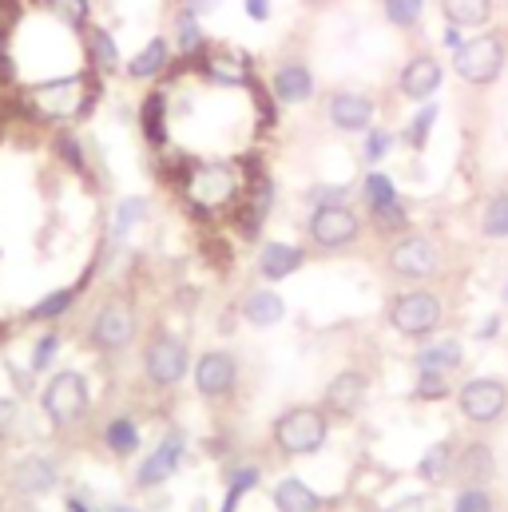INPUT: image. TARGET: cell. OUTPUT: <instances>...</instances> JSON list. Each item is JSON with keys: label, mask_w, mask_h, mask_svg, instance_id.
Instances as JSON below:
<instances>
[{"label": "cell", "mask_w": 508, "mask_h": 512, "mask_svg": "<svg viewBox=\"0 0 508 512\" xmlns=\"http://www.w3.org/2000/svg\"><path fill=\"white\" fill-rule=\"evenodd\" d=\"M16 100L32 120L68 128V124L92 116V108L100 100V76L96 72H64V76L32 80L20 88Z\"/></svg>", "instance_id": "obj_1"}, {"label": "cell", "mask_w": 508, "mask_h": 512, "mask_svg": "<svg viewBox=\"0 0 508 512\" xmlns=\"http://www.w3.org/2000/svg\"><path fill=\"white\" fill-rule=\"evenodd\" d=\"M270 437H274V449L282 457H310V453H318L326 445L330 417L318 405H290L286 413L274 417Z\"/></svg>", "instance_id": "obj_2"}, {"label": "cell", "mask_w": 508, "mask_h": 512, "mask_svg": "<svg viewBox=\"0 0 508 512\" xmlns=\"http://www.w3.org/2000/svg\"><path fill=\"white\" fill-rule=\"evenodd\" d=\"M92 405V389L80 370H56L40 389V409L56 429H72Z\"/></svg>", "instance_id": "obj_3"}, {"label": "cell", "mask_w": 508, "mask_h": 512, "mask_svg": "<svg viewBox=\"0 0 508 512\" xmlns=\"http://www.w3.org/2000/svg\"><path fill=\"white\" fill-rule=\"evenodd\" d=\"M453 72L465 84H473V88L497 84V76L505 72V40L497 32H473V36H465V44L453 52Z\"/></svg>", "instance_id": "obj_4"}, {"label": "cell", "mask_w": 508, "mask_h": 512, "mask_svg": "<svg viewBox=\"0 0 508 512\" xmlns=\"http://www.w3.org/2000/svg\"><path fill=\"white\" fill-rule=\"evenodd\" d=\"M441 318H445L441 298H437L433 290H421V286L401 290V294H393V302H389V326H393L401 338H433V334L441 330Z\"/></svg>", "instance_id": "obj_5"}, {"label": "cell", "mask_w": 508, "mask_h": 512, "mask_svg": "<svg viewBox=\"0 0 508 512\" xmlns=\"http://www.w3.org/2000/svg\"><path fill=\"white\" fill-rule=\"evenodd\" d=\"M191 370V350L179 334L171 330H155L151 342L143 346V374L155 389H171L187 378Z\"/></svg>", "instance_id": "obj_6"}, {"label": "cell", "mask_w": 508, "mask_h": 512, "mask_svg": "<svg viewBox=\"0 0 508 512\" xmlns=\"http://www.w3.org/2000/svg\"><path fill=\"white\" fill-rule=\"evenodd\" d=\"M306 235L322 251H346V247H354L362 239V219L346 203H338V207H314V215L306 223Z\"/></svg>", "instance_id": "obj_7"}, {"label": "cell", "mask_w": 508, "mask_h": 512, "mask_svg": "<svg viewBox=\"0 0 508 512\" xmlns=\"http://www.w3.org/2000/svg\"><path fill=\"white\" fill-rule=\"evenodd\" d=\"M135 330H139L135 310H131L127 302H120V298H112V302H104V306L96 310V318L88 322V346L100 350V354H120V350L131 346Z\"/></svg>", "instance_id": "obj_8"}, {"label": "cell", "mask_w": 508, "mask_h": 512, "mask_svg": "<svg viewBox=\"0 0 508 512\" xmlns=\"http://www.w3.org/2000/svg\"><path fill=\"white\" fill-rule=\"evenodd\" d=\"M199 76L207 84H219V88H251L254 80V68H251V56L231 48V44H207L199 56Z\"/></svg>", "instance_id": "obj_9"}, {"label": "cell", "mask_w": 508, "mask_h": 512, "mask_svg": "<svg viewBox=\"0 0 508 512\" xmlns=\"http://www.w3.org/2000/svg\"><path fill=\"white\" fill-rule=\"evenodd\" d=\"M508 405V385L497 378H469L457 389V409L473 425H493Z\"/></svg>", "instance_id": "obj_10"}, {"label": "cell", "mask_w": 508, "mask_h": 512, "mask_svg": "<svg viewBox=\"0 0 508 512\" xmlns=\"http://www.w3.org/2000/svg\"><path fill=\"white\" fill-rule=\"evenodd\" d=\"M385 262H389V274H397V278H405V282H425V278L437 274L441 255H437V247H433L429 239L405 235L401 243L389 247V258H385Z\"/></svg>", "instance_id": "obj_11"}, {"label": "cell", "mask_w": 508, "mask_h": 512, "mask_svg": "<svg viewBox=\"0 0 508 512\" xmlns=\"http://www.w3.org/2000/svg\"><path fill=\"white\" fill-rule=\"evenodd\" d=\"M187 195H191V203L215 211V207H227L239 195V179L227 163H207V167H195L187 175Z\"/></svg>", "instance_id": "obj_12"}, {"label": "cell", "mask_w": 508, "mask_h": 512, "mask_svg": "<svg viewBox=\"0 0 508 512\" xmlns=\"http://www.w3.org/2000/svg\"><path fill=\"white\" fill-rule=\"evenodd\" d=\"M183 453H187V437H183L179 429H171V433L143 457V465L135 469V485H139V489H159L163 481H171V477L179 473Z\"/></svg>", "instance_id": "obj_13"}, {"label": "cell", "mask_w": 508, "mask_h": 512, "mask_svg": "<svg viewBox=\"0 0 508 512\" xmlns=\"http://www.w3.org/2000/svg\"><path fill=\"white\" fill-rule=\"evenodd\" d=\"M235 385H239V362H235V354H227V350H207V354L195 362V389H199V397L219 401V397H231Z\"/></svg>", "instance_id": "obj_14"}, {"label": "cell", "mask_w": 508, "mask_h": 512, "mask_svg": "<svg viewBox=\"0 0 508 512\" xmlns=\"http://www.w3.org/2000/svg\"><path fill=\"white\" fill-rule=\"evenodd\" d=\"M441 80H445L441 60H437V56H429V52H417V56H409V60L401 64L397 88H401V96H405V100H421V104H425L429 96H437Z\"/></svg>", "instance_id": "obj_15"}, {"label": "cell", "mask_w": 508, "mask_h": 512, "mask_svg": "<svg viewBox=\"0 0 508 512\" xmlns=\"http://www.w3.org/2000/svg\"><path fill=\"white\" fill-rule=\"evenodd\" d=\"M56 485H60V469H56L52 457L32 453V457H20V461L12 465V489L24 493V497H44V493H52Z\"/></svg>", "instance_id": "obj_16"}, {"label": "cell", "mask_w": 508, "mask_h": 512, "mask_svg": "<svg viewBox=\"0 0 508 512\" xmlns=\"http://www.w3.org/2000/svg\"><path fill=\"white\" fill-rule=\"evenodd\" d=\"M80 48H84L88 72H96V76H116V72H120V44H116L112 28L88 24V28L80 32Z\"/></svg>", "instance_id": "obj_17"}, {"label": "cell", "mask_w": 508, "mask_h": 512, "mask_svg": "<svg viewBox=\"0 0 508 512\" xmlns=\"http://www.w3.org/2000/svg\"><path fill=\"white\" fill-rule=\"evenodd\" d=\"M326 116L338 131H370L374 124V100L362 92H334L326 104Z\"/></svg>", "instance_id": "obj_18"}, {"label": "cell", "mask_w": 508, "mask_h": 512, "mask_svg": "<svg viewBox=\"0 0 508 512\" xmlns=\"http://www.w3.org/2000/svg\"><path fill=\"white\" fill-rule=\"evenodd\" d=\"M366 393H370V378L362 370H342L334 382L326 385V413L354 417L366 405Z\"/></svg>", "instance_id": "obj_19"}, {"label": "cell", "mask_w": 508, "mask_h": 512, "mask_svg": "<svg viewBox=\"0 0 508 512\" xmlns=\"http://www.w3.org/2000/svg\"><path fill=\"white\" fill-rule=\"evenodd\" d=\"M175 60V48H171V36H151L131 60H127V80L135 84H151L159 80Z\"/></svg>", "instance_id": "obj_20"}, {"label": "cell", "mask_w": 508, "mask_h": 512, "mask_svg": "<svg viewBox=\"0 0 508 512\" xmlns=\"http://www.w3.org/2000/svg\"><path fill=\"white\" fill-rule=\"evenodd\" d=\"M243 322H251L254 330H270L286 318V298L270 286H258V290H247L243 294V306H239Z\"/></svg>", "instance_id": "obj_21"}, {"label": "cell", "mask_w": 508, "mask_h": 512, "mask_svg": "<svg viewBox=\"0 0 508 512\" xmlns=\"http://www.w3.org/2000/svg\"><path fill=\"white\" fill-rule=\"evenodd\" d=\"M270 92L278 104H306L314 96V72L306 64H278L270 76Z\"/></svg>", "instance_id": "obj_22"}, {"label": "cell", "mask_w": 508, "mask_h": 512, "mask_svg": "<svg viewBox=\"0 0 508 512\" xmlns=\"http://www.w3.org/2000/svg\"><path fill=\"white\" fill-rule=\"evenodd\" d=\"M306 266V251L294 243H266L258 251V274L266 282H286L290 274H298Z\"/></svg>", "instance_id": "obj_23"}, {"label": "cell", "mask_w": 508, "mask_h": 512, "mask_svg": "<svg viewBox=\"0 0 508 512\" xmlns=\"http://www.w3.org/2000/svg\"><path fill=\"white\" fill-rule=\"evenodd\" d=\"M461 362H465V350H461L457 338H437V342H429V346H421V350L413 354V370H417V374H425V370H433V374H453V370H461Z\"/></svg>", "instance_id": "obj_24"}, {"label": "cell", "mask_w": 508, "mask_h": 512, "mask_svg": "<svg viewBox=\"0 0 508 512\" xmlns=\"http://www.w3.org/2000/svg\"><path fill=\"white\" fill-rule=\"evenodd\" d=\"M453 473L461 477V485H489L493 473H497V461H493V449L485 441H473L457 453V465Z\"/></svg>", "instance_id": "obj_25"}, {"label": "cell", "mask_w": 508, "mask_h": 512, "mask_svg": "<svg viewBox=\"0 0 508 512\" xmlns=\"http://www.w3.org/2000/svg\"><path fill=\"white\" fill-rule=\"evenodd\" d=\"M199 20H203V16H195V12H187V8L175 12V24H171V48H175L183 60H195V56L211 44Z\"/></svg>", "instance_id": "obj_26"}, {"label": "cell", "mask_w": 508, "mask_h": 512, "mask_svg": "<svg viewBox=\"0 0 508 512\" xmlns=\"http://www.w3.org/2000/svg\"><path fill=\"white\" fill-rule=\"evenodd\" d=\"M270 501H274V509L278 512H318L322 509V497H318L306 481H298V477H282V481L270 489Z\"/></svg>", "instance_id": "obj_27"}, {"label": "cell", "mask_w": 508, "mask_h": 512, "mask_svg": "<svg viewBox=\"0 0 508 512\" xmlns=\"http://www.w3.org/2000/svg\"><path fill=\"white\" fill-rule=\"evenodd\" d=\"M441 16L461 32H481L493 20V0H441Z\"/></svg>", "instance_id": "obj_28"}, {"label": "cell", "mask_w": 508, "mask_h": 512, "mask_svg": "<svg viewBox=\"0 0 508 512\" xmlns=\"http://www.w3.org/2000/svg\"><path fill=\"white\" fill-rule=\"evenodd\" d=\"M80 290H84V282H72V286L48 290L40 302H32V306H28V314H24V318H28V322H48V326H52V322H60V318H64V314L76 306Z\"/></svg>", "instance_id": "obj_29"}, {"label": "cell", "mask_w": 508, "mask_h": 512, "mask_svg": "<svg viewBox=\"0 0 508 512\" xmlns=\"http://www.w3.org/2000/svg\"><path fill=\"white\" fill-rule=\"evenodd\" d=\"M453 465H457V445H453V441H437V445H429V453L421 457L417 477H421L425 485H445V481L453 477Z\"/></svg>", "instance_id": "obj_30"}, {"label": "cell", "mask_w": 508, "mask_h": 512, "mask_svg": "<svg viewBox=\"0 0 508 512\" xmlns=\"http://www.w3.org/2000/svg\"><path fill=\"white\" fill-rule=\"evenodd\" d=\"M139 128H143V139L151 147H163L167 143V96L163 92H151L139 108Z\"/></svg>", "instance_id": "obj_31"}, {"label": "cell", "mask_w": 508, "mask_h": 512, "mask_svg": "<svg viewBox=\"0 0 508 512\" xmlns=\"http://www.w3.org/2000/svg\"><path fill=\"white\" fill-rule=\"evenodd\" d=\"M52 20H60L72 32H84L92 24V0H36Z\"/></svg>", "instance_id": "obj_32"}, {"label": "cell", "mask_w": 508, "mask_h": 512, "mask_svg": "<svg viewBox=\"0 0 508 512\" xmlns=\"http://www.w3.org/2000/svg\"><path fill=\"white\" fill-rule=\"evenodd\" d=\"M104 445L112 457H135L139 453V425L131 417H112L104 425Z\"/></svg>", "instance_id": "obj_33"}, {"label": "cell", "mask_w": 508, "mask_h": 512, "mask_svg": "<svg viewBox=\"0 0 508 512\" xmlns=\"http://www.w3.org/2000/svg\"><path fill=\"white\" fill-rule=\"evenodd\" d=\"M52 151H56V159H60L68 171H76V175H84V171H88V151H84V139H80L72 128H60L56 135H52Z\"/></svg>", "instance_id": "obj_34"}, {"label": "cell", "mask_w": 508, "mask_h": 512, "mask_svg": "<svg viewBox=\"0 0 508 512\" xmlns=\"http://www.w3.org/2000/svg\"><path fill=\"white\" fill-rule=\"evenodd\" d=\"M437 116H441V108L425 100V104L413 112V120H409V128H405V135H401V139H405L413 151H421V147L429 143V131H433V124H437Z\"/></svg>", "instance_id": "obj_35"}, {"label": "cell", "mask_w": 508, "mask_h": 512, "mask_svg": "<svg viewBox=\"0 0 508 512\" xmlns=\"http://www.w3.org/2000/svg\"><path fill=\"white\" fill-rule=\"evenodd\" d=\"M381 12L393 28H417L425 16V0H381Z\"/></svg>", "instance_id": "obj_36"}, {"label": "cell", "mask_w": 508, "mask_h": 512, "mask_svg": "<svg viewBox=\"0 0 508 512\" xmlns=\"http://www.w3.org/2000/svg\"><path fill=\"white\" fill-rule=\"evenodd\" d=\"M370 223H374L378 235H405L409 215H405V207L397 199V203H385V207H370Z\"/></svg>", "instance_id": "obj_37"}, {"label": "cell", "mask_w": 508, "mask_h": 512, "mask_svg": "<svg viewBox=\"0 0 508 512\" xmlns=\"http://www.w3.org/2000/svg\"><path fill=\"white\" fill-rule=\"evenodd\" d=\"M56 354H60V330H44V334L36 338L32 354H28V374H44V370L56 362Z\"/></svg>", "instance_id": "obj_38"}, {"label": "cell", "mask_w": 508, "mask_h": 512, "mask_svg": "<svg viewBox=\"0 0 508 512\" xmlns=\"http://www.w3.org/2000/svg\"><path fill=\"white\" fill-rule=\"evenodd\" d=\"M485 239H508V195H493L485 215H481Z\"/></svg>", "instance_id": "obj_39"}, {"label": "cell", "mask_w": 508, "mask_h": 512, "mask_svg": "<svg viewBox=\"0 0 508 512\" xmlns=\"http://www.w3.org/2000/svg\"><path fill=\"white\" fill-rule=\"evenodd\" d=\"M147 219V203L143 199H124L120 207H116V215H112V239H127V231L135 227V223H143Z\"/></svg>", "instance_id": "obj_40"}, {"label": "cell", "mask_w": 508, "mask_h": 512, "mask_svg": "<svg viewBox=\"0 0 508 512\" xmlns=\"http://www.w3.org/2000/svg\"><path fill=\"white\" fill-rule=\"evenodd\" d=\"M362 195H366V203H370V207L397 203V187H393V179H389L385 171H370V175H366V187H362Z\"/></svg>", "instance_id": "obj_41"}, {"label": "cell", "mask_w": 508, "mask_h": 512, "mask_svg": "<svg viewBox=\"0 0 508 512\" xmlns=\"http://www.w3.org/2000/svg\"><path fill=\"white\" fill-rule=\"evenodd\" d=\"M453 389H449V374H433V370H425V374H417V385H413V397L417 401H445Z\"/></svg>", "instance_id": "obj_42"}, {"label": "cell", "mask_w": 508, "mask_h": 512, "mask_svg": "<svg viewBox=\"0 0 508 512\" xmlns=\"http://www.w3.org/2000/svg\"><path fill=\"white\" fill-rule=\"evenodd\" d=\"M453 512H493V497L485 485H465L453 501Z\"/></svg>", "instance_id": "obj_43"}, {"label": "cell", "mask_w": 508, "mask_h": 512, "mask_svg": "<svg viewBox=\"0 0 508 512\" xmlns=\"http://www.w3.org/2000/svg\"><path fill=\"white\" fill-rule=\"evenodd\" d=\"M393 151V131L385 128H370L366 131V147H362V159L370 163V167H378L381 159Z\"/></svg>", "instance_id": "obj_44"}, {"label": "cell", "mask_w": 508, "mask_h": 512, "mask_svg": "<svg viewBox=\"0 0 508 512\" xmlns=\"http://www.w3.org/2000/svg\"><path fill=\"white\" fill-rule=\"evenodd\" d=\"M251 485H258V469H239V473L231 477V485H227V505H223V512L239 509V501H243V493H247Z\"/></svg>", "instance_id": "obj_45"}, {"label": "cell", "mask_w": 508, "mask_h": 512, "mask_svg": "<svg viewBox=\"0 0 508 512\" xmlns=\"http://www.w3.org/2000/svg\"><path fill=\"white\" fill-rule=\"evenodd\" d=\"M346 187H330V183H318V187H310L306 191V199H310V207H338V203H346Z\"/></svg>", "instance_id": "obj_46"}, {"label": "cell", "mask_w": 508, "mask_h": 512, "mask_svg": "<svg viewBox=\"0 0 508 512\" xmlns=\"http://www.w3.org/2000/svg\"><path fill=\"white\" fill-rule=\"evenodd\" d=\"M16 20H20V0H0V48H8Z\"/></svg>", "instance_id": "obj_47"}, {"label": "cell", "mask_w": 508, "mask_h": 512, "mask_svg": "<svg viewBox=\"0 0 508 512\" xmlns=\"http://www.w3.org/2000/svg\"><path fill=\"white\" fill-rule=\"evenodd\" d=\"M20 425V401L16 397H0V441Z\"/></svg>", "instance_id": "obj_48"}, {"label": "cell", "mask_w": 508, "mask_h": 512, "mask_svg": "<svg viewBox=\"0 0 508 512\" xmlns=\"http://www.w3.org/2000/svg\"><path fill=\"white\" fill-rule=\"evenodd\" d=\"M243 8H247V16H251L254 24H266L270 12H274V0H243Z\"/></svg>", "instance_id": "obj_49"}, {"label": "cell", "mask_w": 508, "mask_h": 512, "mask_svg": "<svg viewBox=\"0 0 508 512\" xmlns=\"http://www.w3.org/2000/svg\"><path fill=\"white\" fill-rule=\"evenodd\" d=\"M441 44H445L449 52H457V48L465 44V32H461L457 24H445V28H441Z\"/></svg>", "instance_id": "obj_50"}, {"label": "cell", "mask_w": 508, "mask_h": 512, "mask_svg": "<svg viewBox=\"0 0 508 512\" xmlns=\"http://www.w3.org/2000/svg\"><path fill=\"white\" fill-rule=\"evenodd\" d=\"M219 4H223V0H183V8L195 12V16H211Z\"/></svg>", "instance_id": "obj_51"}, {"label": "cell", "mask_w": 508, "mask_h": 512, "mask_svg": "<svg viewBox=\"0 0 508 512\" xmlns=\"http://www.w3.org/2000/svg\"><path fill=\"white\" fill-rule=\"evenodd\" d=\"M497 330H501V318H497V314H489V318L481 322V330H477V338H481V342H493V338H497Z\"/></svg>", "instance_id": "obj_52"}, {"label": "cell", "mask_w": 508, "mask_h": 512, "mask_svg": "<svg viewBox=\"0 0 508 512\" xmlns=\"http://www.w3.org/2000/svg\"><path fill=\"white\" fill-rule=\"evenodd\" d=\"M389 512H425V497H421V493H417V497H401Z\"/></svg>", "instance_id": "obj_53"}, {"label": "cell", "mask_w": 508, "mask_h": 512, "mask_svg": "<svg viewBox=\"0 0 508 512\" xmlns=\"http://www.w3.org/2000/svg\"><path fill=\"white\" fill-rule=\"evenodd\" d=\"M64 509L68 512H96L84 497H80V493H68V497H64Z\"/></svg>", "instance_id": "obj_54"}, {"label": "cell", "mask_w": 508, "mask_h": 512, "mask_svg": "<svg viewBox=\"0 0 508 512\" xmlns=\"http://www.w3.org/2000/svg\"><path fill=\"white\" fill-rule=\"evenodd\" d=\"M96 512H135L131 505H104V509H96Z\"/></svg>", "instance_id": "obj_55"}, {"label": "cell", "mask_w": 508, "mask_h": 512, "mask_svg": "<svg viewBox=\"0 0 508 512\" xmlns=\"http://www.w3.org/2000/svg\"><path fill=\"white\" fill-rule=\"evenodd\" d=\"M501 298L508 302V278H505V286H501Z\"/></svg>", "instance_id": "obj_56"}, {"label": "cell", "mask_w": 508, "mask_h": 512, "mask_svg": "<svg viewBox=\"0 0 508 512\" xmlns=\"http://www.w3.org/2000/svg\"><path fill=\"white\" fill-rule=\"evenodd\" d=\"M0 135H4V120H0Z\"/></svg>", "instance_id": "obj_57"}]
</instances>
